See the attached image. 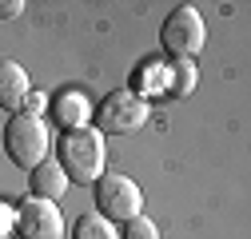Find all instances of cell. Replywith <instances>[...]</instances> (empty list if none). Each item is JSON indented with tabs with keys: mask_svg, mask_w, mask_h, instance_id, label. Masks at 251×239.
Here are the masks:
<instances>
[{
	"mask_svg": "<svg viewBox=\"0 0 251 239\" xmlns=\"http://www.w3.org/2000/svg\"><path fill=\"white\" fill-rule=\"evenodd\" d=\"M60 171L68 175V184H96L108 167V143L100 128H72L60 136Z\"/></svg>",
	"mask_w": 251,
	"mask_h": 239,
	"instance_id": "6da1fadb",
	"label": "cell"
},
{
	"mask_svg": "<svg viewBox=\"0 0 251 239\" xmlns=\"http://www.w3.org/2000/svg\"><path fill=\"white\" fill-rule=\"evenodd\" d=\"M4 152H8V160L16 167L36 171L48 160V152H52L48 124L40 116H32V112H12V120L4 124Z\"/></svg>",
	"mask_w": 251,
	"mask_h": 239,
	"instance_id": "7a4b0ae2",
	"label": "cell"
},
{
	"mask_svg": "<svg viewBox=\"0 0 251 239\" xmlns=\"http://www.w3.org/2000/svg\"><path fill=\"white\" fill-rule=\"evenodd\" d=\"M148 116H151V104L144 92H132V88H116V92H108L100 100V108L92 112V120L96 124L92 128H100L104 136H132L148 124Z\"/></svg>",
	"mask_w": 251,
	"mask_h": 239,
	"instance_id": "3957f363",
	"label": "cell"
},
{
	"mask_svg": "<svg viewBox=\"0 0 251 239\" xmlns=\"http://www.w3.org/2000/svg\"><path fill=\"white\" fill-rule=\"evenodd\" d=\"M96 212L104 219H112L116 227L136 219V215H144V191H140V184L132 175H124V171H104L96 179Z\"/></svg>",
	"mask_w": 251,
	"mask_h": 239,
	"instance_id": "277c9868",
	"label": "cell"
},
{
	"mask_svg": "<svg viewBox=\"0 0 251 239\" xmlns=\"http://www.w3.org/2000/svg\"><path fill=\"white\" fill-rule=\"evenodd\" d=\"M160 40H164V48L172 52V60H196V56L203 52V44H207V24H203L200 8L176 4V8L168 12L164 28H160Z\"/></svg>",
	"mask_w": 251,
	"mask_h": 239,
	"instance_id": "5b68a950",
	"label": "cell"
},
{
	"mask_svg": "<svg viewBox=\"0 0 251 239\" xmlns=\"http://www.w3.org/2000/svg\"><path fill=\"white\" fill-rule=\"evenodd\" d=\"M16 231L24 239H64V215L52 199L40 195H28L16 207Z\"/></svg>",
	"mask_w": 251,
	"mask_h": 239,
	"instance_id": "8992f818",
	"label": "cell"
},
{
	"mask_svg": "<svg viewBox=\"0 0 251 239\" xmlns=\"http://www.w3.org/2000/svg\"><path fill=\"white\" fill-rule=\"evenodd\" d=\"M52 116H56V124L64 128V132H72V128H88L92 124V112H96V104H92L84 92H76V88H64L52 104Z\"/></svg>",
	"mask_w": 251,
	"mask_h": 239,
	"instance_id": "52a82bcc",
	"label": "cell"
},
{
	"mask_svg": "<svg viewBox=\"0 0 251 239\" xmlns=\"http://www.w3.org/2000/svg\"><path fill=\"white\" fill-rule=\"evenodd\" d=\"M28 92H32V80H28V72L16 64V60H0V108L8 112H20Z\"/></svg>",
	"mask_w": 251,
	"mask_h": 239,
	"instance_id": "ba28073f",
	"label": "cell"
},
{
	"mask_svg": "<svg viewBox=\"0 0 251 239\" xmlns=\"http://www.w3.org/2000/svg\"><path fill=\"white\" fill-rule=\"evenodd\" d=\"M32 175V195H40V199H60L68 191V175L60 171V164H40L36 171H28Z\"/></svg>",
	"mask_w": 251,
	"mask_h": 239,
	"instance_id": "9c48e42d",
	"label": "cell"
},
{
	"mask_svg": "<svg viewBox=\"0 0 251 239\" xmlns=\"http://www.w3.org/2000/svg\"><path fill=\"white\" fill-rule=\"evenodd\" d=\"M200 80L196 60H172L168 72H164V96H187Z\"/></svg>",
	"mask_w": 251,
	"mask_h": 239,
	"instance_id": "30bf717a",
	"label": "cell"
},
{
	"mask_svg": "<svg viewBox=\"0 0 251 239\" xmlns=\"http://www.w3.org/2000/svg\"><path fill=\"white\" fill-rule=\"evenodd\" d=\"M72 239H120V227L112 219H104L100 212H84L72 223Z\"/></svg>",
	"mask_w": 251,
	"mask_h": 239,
	"instance_id": "8fae6325",
	"label": "cell"
},
{
	"mask_svg": "<svg viewBox=\"0 0 251 239\" xmlns=\"http://www.w3.org/2000/svg\"><path fill=\"white\" fill-rule=\"evenodd\" d=\"M120 239H160V227H155L148 215H136L128 223H120Z\"/></svg>",
	"mask_w": 251,
	"mask_h": 239,
	"instance_id": "7c38bea8",
	"label": "cell"
},
{
	"mask_svg": "<svg viewBox=\"0 0 251 239\" xmlns=\"http://www.w3.org/2000/svg\"><path fill=\"white\" fill-rule=\"evenodd\" d=\"M8 231H16V207L0 199V239H8Z\"/></svg>",
	"mask_w": 251,
	"mask_h": 239,
	"instance_id": "4fadbf2b",
	"label": "cell"
},
{
	"mask_svg": "<svg viewBox=\"0 0 251 239\" xmlns=\"http://www.w3.org/2000/svg\"><path fill=\"white\" fill-rule=\"evenodd\" d=\"M48 104H52V100H48V96L40 92V88H36V92H28V100H24V108H20V112H32V116H40Z\"/></svg>",
	"mask_w": 251,
	"mask_h": 239,
	"instance_id": "5bb4252c",
	"label": "cell"
},
{
	"mask_svg": "<svg viewBox=\"0 0 251 239\" xmlns=\"http://www.w3.org/2000/svg\"><path fill=\"white\" fill-rule=\"evenodd\" d=\"M24 12V0H0V20H12Z\"/></svg>",
	"mask_w": 251,
	"mask_h": 239,
	"instance_id": "9a60e30c",
	"label": "cell"
},
{
	"mask_svg": "<svg viewBox=\"0 0 251 239\" xmlns=\"http://www.w3.org/2000/svg\"><path fill=\"white\" fill-rule=\"evenodd\" d=\"M8 239H12V235H8Z\"/></svg>",
	"mask_w": 251,
	"mask_h": 239,
	"instance_id": "2e32d148",
	"label": "cell"
}]
</instances>
